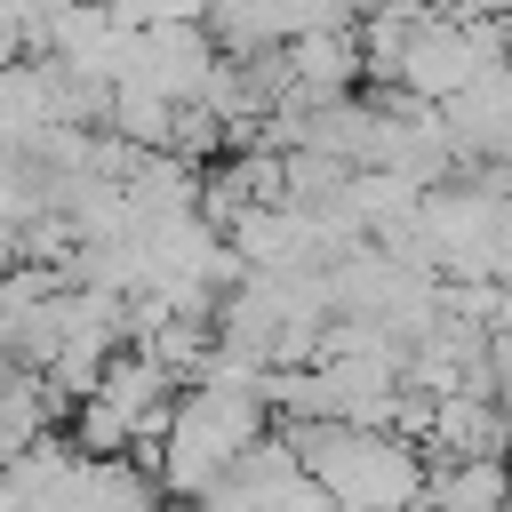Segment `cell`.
<instances>
[{
    "mask_svg": "<svg viewBox=\"0 0 512 512\" xmlns=\"http://www.w3.org/2000/svg\"><path fill=\"white\" fill-rule=\"evenodd\" d=\"M296 464L320 480V496L336 512H408L424 504V480H432V456L392 432V424H344V416H304V424H280Z\"/></svg>",
    "mask_w": 512,
    "mask_h": 512,
    "instance_id": "cell-1",
    "label": "cell"
},
{
    "mask_svg": "<svg viewBox=\"0 0 512 512\" xmlns=\"http://www.w3.org/2000/svg\"><path fill=\"white\" fill-rule=\"evenodd\" d=\"M272 432V408H264V376H192L176 384V408H168V432H160V488L168 496H208L256 440Z\"/></svg>",
    "mask_w": 512,
    "mask_h": 512,
    "instance_id": "cell-2",
    "label": "cell"
},
{
    "mask_svg": "<svg viewBox=\"0 0 512 512\" xmlns=\"http://www.w3.org/2000/svg\"><path fill=\"white\" fill-rule=\"evenodd\" d=\"M216 64H224V40H216L208 24H144L120 80H136V88H152V96H168V104H200L208 80H216ZM120 80H112V88H120Z\"/></svg>",
    "mask_w": 512,
    "mask_h": 512,
    "instance_id": "cell-3",
    "label": "cell"
},
{
    "mask_svg": "<svg viewBox=\"0 0 512 512\" xmlns=\"http://www.w3.org/2000/svg\"><path fill=\"white\" fill-rule=\"evenodd\" d=\"M424 456H512V416L496 392L480 384H448L432 392V424H424Z\"/></svg>",
    "mask_w": 512,
    "mask_h": 512,
    "instance_id": "cell-4",
    "label": "cell"
},
{
    "mask_svg": "<svg viewBox=\"0 0 512 512\" xmlns=\"http://www.w3.org/2000/svg\"><path fill=\"white\" fill-rule=\"evenodd\" d=\"M280 56H288V80H296L304 104H320V96H352V88L368 80V64H360V32H352V24H312V32L280 40Z\"/></svg>",
    "mask_w": 512,
    "mask_h": 512,
    "instance_id": "cell-5",
    "label": "cell"
},
{
    "mask_svg": "<svg viewBox=\"0 0 512 512\" xmlns=\"http://www.w3.org/2000/svg\"><path fill=\"white\" fill-rule=\"evenodd\" d=\"M432 512H512V464L504 456H440L424 480Z\"/></svg>",
    "mask_w": 512,
    "mask_h": 512,
    "instance_id": "cell-6",
    "label": "cell"
},
{
    "mask_svg": "<svg viewBox=\"0 0 512 512\" xmlns=\"http://www.w3.org/2000/svg\"><path fill=\"white\" fill-rule=\"evenodd\" d=\"M488 392L504 400V416H512V320L504 328H488Z\"/></svg>",
    "mask_w": 512,
    "mask_h": 512,
    "instance_id": "cell-7",
    "label": "cell"
}]
</instances>
